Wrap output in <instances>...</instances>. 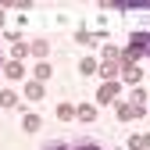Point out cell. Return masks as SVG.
I'll use <instances>...</instances> for the list:
<instances>
[{
  "mask_svg": "<svg viewBox=\"0 0 150 150\" xmlns=\"http://www.w3.org/2000/svg\"><path fill=\"white\" fill-rule=\"evenodd\" d=\"M57 118H61V122H71V118H75V107H71V104H61V107H57Z\"/></svg>",
  "mask_w": 150,
  "mask_h": 150,
  "instance_id": "4fadbf2b",
  "label": "cell"
},
{
  "mask_svg": "<svg viewBox=\"0 0 150 150\" xmlns=\"http://www.w3.org/2000/svg\"><path fill=\"white\" fill-rule=\"evenodd\" d=\"M71 150H100V146H97V143H89V139H82V143H75Z\"/></svg>",
  "mask_w": 150,
  "mask_h": 150,
  "instance_id": "e0dca14e",
  "label": "cell"
},
{
  "mask_svg": "<svg viewBox=\"0 0 150 150\" xmlns=\"http://www.w3.org/2000/svg\"><path fill=\"white\" fill-rule=\"evenodd\" d=\"M118 118H122V122H129V118H143V107H136V104H118Z\"/></svg>",
  "mask_w": 150,
  "mask_h": 150,
  "instance_id": "277c9868",
  "label": "cell"
},
{
  "mask_svg": "<svg viewBox=\"0 0 150 150\" xmlns=\"http://www.w3.org/2000/svg\"><path fill=\"white\" fill-rule=\"evenodd\" d=\"M75 118H79V122H93V118H97V107H93V104H79V107H75Z\"/></svg>",
  "mask_w": 150,
  "mask_h": 150,
  "instance_id": "5b68a950",
  "label": "cell"
},
{
  "mask_svg": "<svg viewBox=\"0 0 150 150\" xmlns=\"http://www.w3.org/2000/svg\"><path fill=\"white\" fill-rule=\"evenodd\" d=\"M115 61H122V54L115 47H104V64H115Z\"/></svg>",
  "mask_w": 150,
  "mask_h": 150,
  "instance_id": "5bb4252c",
  "label": "cell"
},
{
  "mask_svg": "<svg viewBox=\"0 0 150 150\" xmlns=\"http://www.w3.org/2000/svg\"><path fill=\"white\" fill-rule=\"evenodd\" d=\"M129 150H146L143 146V136H132V139H129Z\"/></svg>",
  "mask_w": 150,
  "mask_h": 150,
  "instance_id": "ac0fdd59",
  "label": "cell"
},
{
  "mask_svg": "<svg viewBox=\"0 0 150 150\" xmlns=\"http://www.w3.org/2000/svg\"><path fill=\"white\" fill-rule=\"evenodd\" d=\"M79 71H82V75H93V71H100V64L93 61V57H82V64H79Z\"/></svg>",
  "mask_w": 150,
  "mask_h": 150,
  "instance_id": "7c38bea8",
  "label": "cell"
},
{
  "mask_svg": "<svg viewBox=\"0 0 150 150\" xmlns=\"http://www.w3.org/2000/svg\"><path fill=\"white\" fill-rule=\"evenodd\" d=\"M146 50H150V32L146 29L143 32H132V36H129V47L122 50V64H136Z\"/></svg>",
  "mask_w": 150,
  "mask_h": 150,
  "instance_id": "6da1fadb",
  "label": "cell"
},
{
  "mask_svg": "<svg viewBox=\"0 0 150 150\" xmlns=\"http://www.w3.org/2000/svg\"><path fill=\"white\" fill-rule=\"evenodd\" d=\"M29 54H36L40 61H47V54H50V43H47V40H36V43H29Z\"/></svg>",
  "mask_w": 150,
  "mask_h": 150,
  "instance_id": "52a82bcc",
  "label": "cell"
},
{
  "mask_svg": "<svg viewBox=\"0 0 150 150\" xmlns=\"http://www.w3.org/2000/svg\"><path fill=\"white\" fill-rule=\"evenodd\" d=\"M40 118H36V115H25V132H40Z\"/></svg>",
  "mask_w": 150,
  "mask_h": 150,
  "instance_id": "9a60e30c",
  "label": "cell"
},
{
  "mask_svg": "<svg viewBox=\"0 0 150 150\" xmlns=\"http://www.w3.org/2000/svg\"><path fill=\"white\" fill-rule=\"evenodd\" d=\"M146 57H150V50H146Z\"/></svg>",
  "mask_w": 150,
  "mask_h": 150,
  "instance_id": "44dd1931",
  "label": "cell"
},
{
  "mask_svg": "<svg viewBox=\"0 0 150 150\" xmlns=\"http://www.w3.org/2000/svg\"><path fill=\"white\" fill-rule=\"evenodd\" d=\"M11 43H14V47H11V61H22L25 54H29V43H22V40H18V36H14Z\"/></svg>",
  "mask_w": 150,
  "mask_h": 150,
  "instance_id": "ba28073f",
  "label": "cell"
},
{
  "mask_svg": "<svg viewBox=\"0 0 150 150\" xmlns=\"http://www.w3.org/2000/svg\"><path fill=\"white\" fill-rule=\"evenodd\" d=\"M0 104H4V107H22V104H18V93H14V89H0Z\"/></svg>",
  "mask_w": 150,
  "mask_h": 150,
  "instance_id": "8fae6325",
  "label": "cell"
},
{
  "mask_svg": "<svg viewBox=\"0 0 150 150\" xmlns=\"http://www.w3.org/2000/svg\"><path fill=\"white\" fill-rule=\"evenodd\" d=\"M0 68H4V61H0Z\"/></svg>",
  "mask_w": 150,
  "mask_h": 150,
  "instance_id": "ffe728a7",
  "label": "cell"
},
{
  "mask_svg": "<svg viewBox=\"0 0 150 150\" xmlns=\"http://www.w3.org/2000/svg\"><path fill=\"white\" fill-rule=\"evenodd\" d=\"M50 75H54V71H50V64H47V61H40V64H36V71H32V79H36V82H47Z\"/></svg>",
  "mask_w": 150,
  "mask_h": 150,
  "instance_id": "30bf717a",
  "label": "cell"
},
{
  "mask_svg": "<svg viewBox=\"0 0 150 150\" xmlns=\"http://www.w3.org/2000/svg\"><path fill=\"white\" fill-rule=\"evenodd\" d=\"M4 75H7V79H22V75H25L22 61H4Z\"/></svg>",
  "mask_w": 150,
  "mask_h": 150,
  "instance_id": "8992f818",
  "label": "cell"
},
{
  "mask_svg": "<svg viewBox=\"0 0 150 150\" xmlns=\"http://www.w3.org/2000/svg\"><path fill=\"white\" fill-rule=\"evenodd\" d=\"M43 150H71L68 143H50V146H43Z\"/></svg>",
  "mask_w": 150,
  "mask_h": 150,
  "instance_id": "d6986e66",
  "label": "cell"
},
{
  "mask_svg": "<svg viewBox=\"0 0 150 150\" xmlns=\"http://www.w3.org/2000/svg\"><path fill=\"white\" fill-rule=\"evenodd\" d=\"M118 97V79L115 82H100V89H97V104H111Z\"/></svg>",
  "mask_w": 150,
  "mask_h": 150,
  "instance_id": "7a4b0ae2",
  "label": "cell"
},
{
  "mask_svg": "<svg viewBox=\"0 0 150 150\" xmlns=\"http://www.w3.org/2000/svg\"><path fill=\"white\" fill-rule=\"evenodd\" d=\"M143 100H146V93L136 86V89H132V104H136V107H143Z\"/></svg>",
  "mask_w": 150,
  "mask_h": 150,
  "instance_id": "2e32d148",
  "label": "cell"
},
{
  "mask_svg": "<svg viewBox=\"0 0 150 150\" xmlns=\"http://www.w3.org/2000/svg\"><path fill=\"white\" fill-rule=\"evenodd\" d=\"M122 82H129V86H139V82H143V71H139V64H122Z\"/></svg>",
  "mask_w": 150,
  "mask_h": 150,
  "instance_id": "3957f363",
  "label": "cell"
},
{
  "mask_svg": "<svg viewBox=\"0 0 150 150\" xmlns=\"http://www.w3.org/2000/svg\"><path fill=\"white\" fill-rule=\"evenodd\" d=\"M43 93H47V89H43V82H36V79L25 86V97H29V100H43Z\"/></svg>",
  "mask_w": 150,
  "mask_h": 150,
  "instance_id": "9c48e42d",
  "label": "cell"
}]
</instances>
